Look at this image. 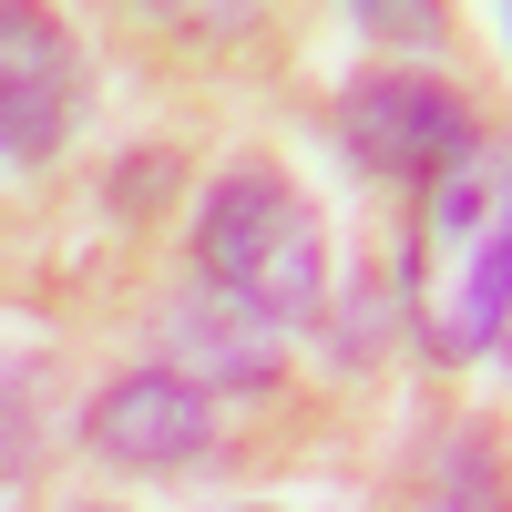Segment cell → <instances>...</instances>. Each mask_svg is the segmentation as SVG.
<instances>
[{
	"label": "cell",
	"instance_id": "obj_1",
	"mask_svg": "<svg viewBox=\"0 0 512 512\" xmlns=\"http://www.w3.org/2000/svg\"><path fill=\"white\" fill-rule=\"evenodd\" d=\"M400 287H410V328H420L431 359H482L502 338V297H512V134H482L420 195Z\"/></svg>",
	"mask_w": 512,
	"mask_h": 512
},
{
	"label": "cell",
	"instance_id": "obj_2",
	"mask_svg": "<svg viewBox=\"0 0 512 512\" xmlns=\"http://www.w3.org/2000/svg\"><path fill=\"white\" fill-rule=\"evenodd\" d=\"M195 277H216L267 328L328 318V226H318V205L287 175H267V164L216 175L205 205H195Z\"/></svg>",
	"mask_w": 512,
	"mask_h": 512
},
{
	"label": "cell",
	"instance_id": "obj_3",
	"mask_svg": "<svg viewBox=\"0 0 512 512\" xmlns=\"http://www.w3.org/2000/svg\"><path fill=\"white\" fill-rule=\"evenodd\" d=\"M338 134H349V154L369 164V175L431 195L451 164L482 144V123H472V103H461L451 82H431V72H359L349 93H338Z\"/></svg>",
	"mask_w": 512,
	"mask_h": 512
},
{
	"label": "cell",
	"instance_id": "obj_4",
	"mask_svg": "<svg viewBox=\"0 0 512 512\" xmlns=\"http://www.w3.org/2000/svg\"><path fill=\"white\" fill-rule=\"evenodd\" d=\"M82 451L113 461V472H185V461L216 451V400L185 369H123L82 410Z\"/></svg>",
	"mask_w": 512,
	"mask_h": 512
},
{
	"label": "cell",
	"instance_id": "obj_5",
	"mask_svg": "<svg viewBox=\"0 0 512 512\" xmlns=\"http://www.w3.org/2000/svg\"><path fill=\"white\" fill-rule=\"evenodd\" d=\"M277 338L256 308H236V297L216 277L175 287V308H164V369H185L195 390H267L277 379Z\"/></svg>",
	"mask_w": 512,
	"mask_h": 512
},
{
	"label": "cell",
	"instance_id": "obj_6",
	"mask_svg": "<svg viewBox=\"0 0 512 512\" xmlns=\"http://www.w3.org/2000/svg\"><path fill=\"white\" fill-rule=\"evenodd\" d=\"M0 123H11V164H41V154H62L72 134V41L62 21H41V11H11L0 21Z\"/></svg>",
	"mask_w": 512,
	"mask_h": 512
},
{
	"label": "cell",
	"instance_id": "obj_7",
	"mask_svg": "<svg viewBox=\"0 0 512 512\" xmlns=\"http://www.w3.org/2000/svg\"><path fill=\"white\" fill-rule=\"evenodd\" d=\"M431 512H512V492H502V461H492V441H482V431L441 441V482H431Z\"/></svg>",
	"mask_w": 512,
	"mask_h": 512
},
{
	"label": "cell",
	"instance_id": "obj_8",
	"mask_svg": "<svg viewBox=\"0 0 512 512\" xmlns=\"http://www.w3.org/2000/svg\"><path fill=\"white\" fill-rule=\"evenodd\" d=\"M492 349H502V359H512V297H502V338H492Z\"/></svg>",
	"mask_w": 512,
	"mask_h": 512
},
{
	"label": "cell",
	"instance_id": "obj_9",
	"mask_svg": "<svg viewBox=\"0 0 512 512\" xmlns=\"http://www.w3.org/2000/svg\"><path fill=\"white\" fill-rule=\"evenodd\" d=\"M502 31H512V11H502Z\"/></svg>",
	"mask_w": 512,
	"mask_h": 512
}]
</instances>
